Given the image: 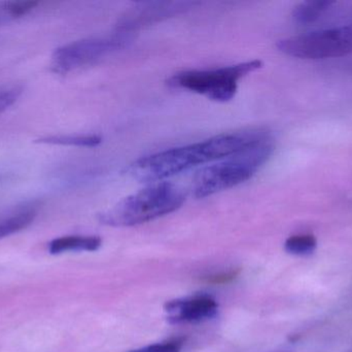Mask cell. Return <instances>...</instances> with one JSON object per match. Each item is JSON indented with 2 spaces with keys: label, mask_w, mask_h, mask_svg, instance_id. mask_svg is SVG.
<instances>
[{
  "label": "cell",
  "mask_w": 352,
  "mask_h": 352,
  "mask_svg": "<svg viewBox=\"0 0 352 352\" xmlns=\"http://www.w3.org/2000/svg\"><path fill=\"white\" fill-rule=\"evenodd\" d=\"M262 65L260 60H252L215 70H188L171 76L168 84L175 88L204 95L211 101L225 103L235 96L238 82Z\"/></svg>",
  "instance_id": "4"
},
{
  "label": "cell",
  "mask_w": 352,
  "mask_h": 352,
  "mask_svg": "<svg viewBox=\"0 0 352 352\" xmlns=\"http://www.w3.org/2000/svg\"><path fill=\"white\" fill-rule=\"evenodd\" d=\"M274 151L268 134L244 150L202 167L192 179V192L197 198L219 194L250 180Z\"/></svg>",
  "instance_id": "2"
},
{
  "label": "cell",
  "mask_w": 352,
  "mask_h": 352,
  "mask_svg": "<svg viewBox=\"0 0 352 352\" xmlns=\"http://www.w3.org/2000/svg\"><path fill=\"white\" fill-rule=\"evenodd\" d=\"M37 216L34 205H23L0 215V240L28 227Z\"/></svg>",
  "instance_id": "8"
},
{
  "label": "cell",
  "mask_w": 352,
  "mask_h": 352,
  "mask_svg": "<svg viewBox=\"0 0 352 352\" xmlns=\"http://www.w3.org/2000/svg\"><path fill=\"white\" fill-rule=\"evenodd\" d=\"M237 275V271H229V272L219 273V274L205 277L204 280L211 284H221V283H228L234 280Z\"/></svg>",
  "instance_id": "17"
},
{
  "label": "cell",
  "mask_w": 352,
  "mask_h": 352,
  "mask_svg": "<svg viewBox=\"0 0 352 352\" xmlns=\"http://www.w3.org/2000/svg\"><path fill=\"white\" fill-rule=\"evenodd\" d=\"M283 54L300 59H324L352 53V23L287 37L277 43Z\"/></svg>",
  "instance_id": "5"
},
{
  "label": "cell",
  "mask_w": 352,
  "mask_h": 352,
  "mask_svg": "<svg viewBox=\"0 0 352 352\" xmlns=\"http://www.w3.org/2000/svg\"><path fill=\"white\" fill-rule=\"evenodd\" d=\"M265 134L267 132L260 130L219 134L202 142L176 147L138 159L130 165L128 172L138 181L155 184L196 165L236 154Z\"/></svg>",
  "instance_id": "1"
},
{
  "label": "cell",
  "mask_w": 352,
  "mask_h": 352,
  "mask_svg": "<svg viewBox=\"0 0 352 352\" xmlns=\"http://www.w3.org/2000/svg\"><path fill=\"white\" fill-rule=\"evenodd\" d=\"M182 341H170V342L159 343V344L148 345L142 349H134L129 352H180Z\"/></svg>",
  "instance_id": "16"
},
{
  "label": "cell",
  "mask_w": 352,
  "mask_h": 352,
  "mask_svg": "<svg viewBox=\"0 0 352 352\" xmlns=\"http://www.w3.org/2000/svg\"><path fill=\"white\" fill-rule=\"evenodd\" d=\"M318 246V240L312 235H297L285 241V248L294 256H308L311 254Z\"/></svg>",
  "instance_id": "13"
},
{
  "label": "cell",
  "mask_w": 352,
  "mask_h": 352,
  "mask_svg": "<svg viewBox=\"0 0 352 352\" xmlns=\"http://www.w3.org/2000/svg\"><path fill=\"white\" fill-rule=\"evenodd\" d=\"M119 37H93L62 45L54 51L52 68L58 74H67L92 65L123 47Z\"/></svg>",
  "instance_id": "6"
},
{
  "label": "cell",
  "mask_w": 352,
  "mask_h": 352,
  "mask_svg": "<svg viewBox=\"0 0 352 352\" xmlns=\"http://www.w3.org/2000/svg\"><path fill=\"white\" fill-rule=\"evenodd\" d=\"M100 238L95 236H66L50 242L51 254H60L69 251H96L101 247Z\"/></svg>",
  "instance_id": "10"
},
{
  "label": "cell",
  "mask_w": 352,
  "mask_h": 352,
  "mask_svg": "<svg viewBox=\"0 0 352 352\" xmlns=\"http://www.w3.org/2000/svg\"><path fill=\"white\" fill-rule=\"evenodd\" d=\"M39 2L34 0H19V1H6L0 6V14L6 18H21L32 12L38 6Z\"/></svg>",
  "instance_id": "14"
},
{
  "label": "cell",
  "mask_w": 352,
  "mask_h": 352,
  "mask_svg": "<svg viewBox=\"0 0 352 352\" xmlns=\"http://www.w3.org/2000/svg\"><path fill=\"white\" fill-rule=\"evenodd\" d=\"M335 4L333 1H307L296 6L293 17L300 24H310Z\"/></svg>",
  "instance_id": "12"
},
{
  "label": "cell",
  "mask_w": 352,
  "mask_h": 352,
  "mask_svg": "<svg viewBox=\"0 0 352 352\" xmlns=\"http://www.w3.org/2000/svg\"><path fill=\"white\" fill-rule=\"evenodd\" d=\"M96 134H70V136H43L35 141L38 144L57 145V146L96 147L101 143Z\"/></svg>",
  "instance_id": "11"
},
{
  "label": "cell",
  "mask_w": 352,
  "mask_h": 352,
  "mask_svg": "<svg viewBox=\"0 0 352 352\" xmlns=\"http://www.w3.org/2000/svg\"><path fill=\"white\" fill-rule=\"evenodd\" d=\"M184 200L182 188L161 182L124 198L101 214L100 221L109 227H135L175 212Z\"/></svg>",
  "instance_id": "3"
},
{
  "label": "cell",
  "mask_w": 352,
  "mask_h": 352,
  "mask_svg": "<svg viewBox=\"0 0 352 352\" xmlns=\"http://www.w3.org/2000/svg\"><path fill=\"white\" fill-rule=\"evenodd\" d=\"M219 305L213 298L206 295L195 296L186 299L168 302L165 311L173 324L199 322L210 320L217 313Z\"/></svg>",
  "instance_id": "7"
},
{
  "label": "cell",
  "mask_w": 352,
  "mask_h": 352,
  "mask_svg": "<svg viewBox=\"0 0 352 352\" xmlns=\"http://www.w3.org/2000/svg\"><path fill=\"white\" fill-rule=\"evenodd\" d=\"M23 87L20 85H8L0 88V115L8 111L20 99Z\"/></svg>",
  "instance_id": "15"
},
{
  "label": "cell",
  "mask_w": 352,
  "mask_h": 352,
  "mask_svg": "<svg viewBox=\"0 0 352 352\" xmlns=\"http://www.w3.org/2000/svg\"><path fill=\"white\" fill-rule=\"evenodd\" d=\"M186 3H150L148 6H144L138 8L135 12H132L128 17L123 27L125 29L133 28V27L142 26L146 22H151L154 19L168 16L169 14L175 12L176 10H182Z\"/></svg>",
  "instance_id": "9"
}]
</instances>
